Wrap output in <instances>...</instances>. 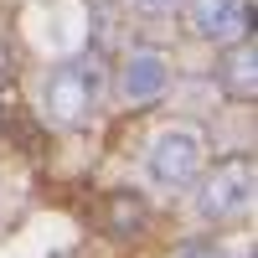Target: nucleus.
<instances>
[{"label": "nucleus", "mask_w": 258, "mask_h": 258, "mask_svg": "<svg viewBox=\"0 0 258 258\" xmlns=\"http://www.w3.org/2000/svg\"><path fill=\"white\" fill-rule=\"evenodd\" d=\"M217 83H222V93H227V98H238V103H248V98L258 93V47H253V31L222 47Z\"/></svg>", "instance_id": "423d86ee"}, {"label": "nucleus", "mask_w": 258, "mask_h": 258, "mask_svg": "<svg viewBox=\"0 0 258 258\" xmlns=\"http://www.w3.org/2000/svg\"><path fill=\"white\" fill-rule=\"evenodd\" d=\"M191 26H197L207 41L227 47V41H238V36L253 31V6L248 0H191Z\"/></svg>", "instance_id": "39448f33"}, {"label": "nucleus", "mask_w": 258, "mask_h": 258, "mask_svg": "<svg viewBox=\"0 0 258 258\" xmlns=\"http://www.w3.org/2000/svg\"><path fill=\"white\" fill-rule=\"evenodd\" d=\"M129 11H135V16H145V21H165V16L186 11V0H129Z\"/></svg>", "instance_id": "0eeeda50"}, {"label": "nucleus", "mask_w": 258, "mask_h": 258, "mask_svg": "<svg viewBox=\"0 0 258 258\" xmlns=\"http://www.w3.org/2000/svg\"><path fill=\"white\" fill-rule=\"evenodd\" d=\"M176 258H232L222 243H207V238H191V243H181V253Z\"/></svg>", "instance_id": "6e6552de"}, {"label": "nucleus", "mask_w": 258, "mask_h": 258, "mask_svg": "<svg viewBox=\"0 0 258 258\" xmlns=\"http://www.w3.org/2000/svg\"><path fill=\"white\" fill-rule=\"evenodd\" d=\"M253 207V160L227 155L217 165H202V176L191 181V212L202 222H232Z\"/></svg>", "instance_id": "f03ea898"}, {"label": "nucleus", "mask_w": 258, "mask_h": 258, "mask_svg": "<svg viewBox=\"0 0 258 258\" xmlns=\"http://www.w3.org/2000/svg\"><path fill=\"white\" fill-rule=\"evenodd\" d=\"M202 165H207V140L197 129H186V124L160 129L155 145H150V155H145V170H150V181L160 191H186L202 176Z\"/></svg>", "instance_id": "7ed1b4c3"}, {"label": "nucleus", "mask_w": 258, "mask_h": 258, "mask_svg": "<svg viewBox=\"0 0 258 258\" xmlns=\"http://www.w3.org/2000/svg\"><path fill=\"white\" fill-rule=\"evenodd\" d=\"M98 98H103V73L93 57L57 62L41 83V109H47V124H57V129H83L93 119Z\"/></svg>", "instance_id": "f257e3e1"}, {"label": "nucleus", "mask_w": 258, "mask_h": 258, "mask_svg": "<svg viewBox=\"0 0 258 258\" xmlns=\"http://www.w3.org/2000/svg\"><path fill=\"white\" fill-rule=\"evenodd\" d=\"M170 83H176V68H170V57L160 47H129L114 68V88L129 109H145V103H160L170 93Z\"/></svg>", "instance_id": "20e7f679"}]
</instances>
